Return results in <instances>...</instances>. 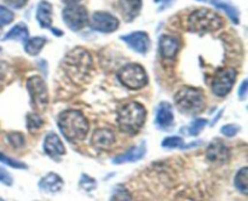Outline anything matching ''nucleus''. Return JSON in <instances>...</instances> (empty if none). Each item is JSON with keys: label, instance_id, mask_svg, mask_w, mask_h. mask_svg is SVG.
I'll use <instances>...</instances> for the list:
<instances>
[{"label": "nucleus", "instance_id": "obj_29", "mask_svg": "<svg viewBox=\"0 0 248 201\" xmlns=\"http://www.w3.org/2000/svg\"><path fill=\"white\" fill-rule=\"evenodd\" d=\"M207 125V120L206 119H196L191 123V125L189 126L188 132L190 136H196L199 135V132L203 130V127Z\"/></svg>", "mask_w": 248, "mask_h": 201}, {"label": "nucleus", "instance_id": "obj_3", "mask_svg": "<svg viewBox=\"0 0 248 201\" xmlns=\"http://www.w3.org/2000/svg\"><path fill=\"white\" fill-rule=\"evenodd\" d=\"M92 67L91 55L81 47H77L69 51L64 58V67L68 77L74 81H81L87 77Z\"/></svg>", "mask_w": 248, "mask_h": 201}, {"label": "nucleus", "instance_id": "obj_25", "mask_svg": "<svg viewBox=\"0 0 248 201\" xmlns=\"http://www.w3.org/2000/svg\"><path fill=\"white\" fill-rule=\"evenodd\" d=\"M43 125V119L35 113H31L27 115V127L29 131H35L41 127Z\"/></svg>", "mask_w": 248, "mask_h": 201}, {"label": "nucleus", "instance_id": "obj_21", "mask_svg": "<svg viewBox=\"0 0 248 201\" xmlns=\"http://www.w3.org/2000/svg\"><path fill=\"white\" fill-rule=\"evenodd\" d=\"M28 38H29V33H28V29H27V26L23 23H18L15 27H12V28L5 34L2 40L26 41Z\"/></svg>", "mask_w": 248, "mask_h": 201}, {"label": "nucleus", "instance_id": "obj_20", "mask_svg": "<svg viewBox=\"0 0 248 201\" xmlns=\"http://www.w3.org/2000/svg\"><path fill=\"white\" fill-rule=\"evenodd\" d=\"M36 19L41 28H50L52 24V5L48 1H40L36 9Z\"/></svg>", "mask_w": 248, "mask_h": 201}, {"label": "nucleus", "instance_id": "obj_40", "mask_svg": "<svg viewBox=\"0 0 248 201\" xmlns=\"http://www.w3.org/2000/svg\"><path fill=\"white\" fill-rule=\"evenodd\" d=\"M1 31H2V29H1V26H0V34H1Z\"/></svg>", "mask_w": 248, "mask_h": 201}, {"label": "nucleus", "instance_id": "obj_34", "mask_svg": "<svg viewBox=\"0 0 248 201\" xmlns=\"http://www.w3.org/2000/svg\"><path fill=\"white\" fill-rule=\"evenodd\" d=\"M12 182H14V179H12L11 174L6 170L0 167V183L5 184V186H12Z\"/></svg>", "mask_w": 248, "mask_h": 201}, {"label": "nucleus", "instance_id": "obj_9", "mask_svg": "<svg viewBox=\"0 0 248 201\" xmlns=\"http://www.w3.org/2000/svg\"><path fill=\"white\" fill-rule=\"evenodd\" d=\"M236 80V70L234 68H225L219 70L212 80V92L218 97H224L232 91Z\"/></svg>", "mask_w": 248, "mask_h": 201}, {"label": "nucleus", "instance_id": "obj_7", "mask_svg": "<svg viewBox=\"0 0 248 201\" xmlns=\"http://www.w3.org/2000/svg\"><path fill=\"white\" fill-rule=\"evenodd\" d=\"M27 90L31 96V104L38 110H43L48 103V94L46 82L39 75H33L27 80Z\"/></svg>", "mask_w": 248, "mask_h": 201}, {"label": "nucleus", "instance_id": "obj_39", "mask_svg": "<svg viewBox=\"0 0 248 201\" xmlns=\"http://www.w3.org/2000/svg\"><path fill=\"white\" fill-rule=\"evenodd\" d=\"M198 1H207V2H213V4H215L217 0H198Z\"/></svg>", "mask_w": 248, "mask_h": 201}, {"label": "nucleus", "instance_id": "obj_5", "mask_svg": "<svg viewBox=\"0 0 248 201\" xmlns=\"http://www.w3.org/2000/svg\"><path fill=\"white\" fill-rule=\"evenodd\" d=\"M174 102L181 111L186 114H194L203 108L205 97H203V92L201 90L186 86L177 92L174 96Z\"/></svg>", "mask_w": 248, "mask_h": 201}, {"label": "nucleus", "instance_id": "obj_17", "mask_svg": "<svg viewBox=\"0 0 248 201\" xmlns=\"http://www.w3.org/2000/svg\"><path fill=\"white\" fill-rule=\"evenodd\" d=\"M63 179L55 172H48L39 181V188L45 193H58L63 188Z\"/></svg>", "mask_w": 248, "mask_h": 201}, {"label": "nucleus", "instance_id": "obj_1", "mask_svg": "<svg viewBox=\"0 0 248 201\" xmlns=\"http://www.w3.org/2000/svg\"><path fill=\"white\" fill-rule=\"evenodd\" d=\"M57 124L61 132L70 142H79L84 139L90 128L86 116L81 111L74 109L61 113Z\"/></svg>", "mask_w": 248, "mask_h": 201}, {"label": "nucleus", "instance_id": "obj_26", "mask_svg": "<svg viewBox=\"0 0 248 201\" xmlns=\"http://www.w3.org/2000/svg\"><path fill=\"white\" fill-rule=\"evenodd\" d=\"M110 201H132L130 193L124 186H118L111 194Z\"/></svg>", "mask_w": 248, "mask_h": 201}, {"label": "nucleus", "instance_id": "obj_32", "mask_svg": "<svg viewBox=\"0 0 248 201\" xmlns=\"http://www.w3.org/2000/svg\"><path fill=\"white\" fill-rule=\"evenodd\" d=\"M80 184H81V186L86 191L93 190V189L97 186L96 179H93V178H92V177L87 176V174H82V176H81V182H80Z\"/></svg>", "mask_w": 248, "mask_h": 201}, {"label": "nucleus", "instance_id": "obj_28", "mask_svg": "<svg viewBox=\"0 0 248 201\" xmlns=\"http://www.w3.org/2000/svg\"><path fill=\"white\" fill-rule=\"evenodd\" d=\"M7 140L16 149H19V148H22L24 145V137L19 132H10L7 135Z\"/></svg>", "mask_w": 248, "mask_h": 201}, {"label": "nucleus", "instance_id": "obj_35", "mask_svg": "<svg viewBox=\"0 0 248 201\" xmlns=\"http://www.w3.org/2000/svg\"><path fill=\"white\" fill-rule=\"evenodd\" d=\"M4 1L6 2L9 6L14 7V9H21V7H23L24 5L27 4L28 0H4Z\"/></svg>", "mask_w": 248, "mask_h": 201}, {"label": "nucleus", "instance_id": "obj_31", "mask_svg": "<svg viewBox=\"0 0 248 201\" xmlns=\"http://www.w3.org/2000/svg\"><path fill=\"white\" fill-rule=\"evenodd\" d=\"M14 12L5 6H0V26L9 24L14 21Z\"/></svg>", "mask_w": 248, "mask_h": 201}, {"label": "nucleus", "instance_id": "obj_23", "mask_svg": "<svg viewBox=\"0 0 248 201\" xmlns=\"http://www.w3.org/2000/svg\"><path fill=\"white\" fill-rule=\"evenodd\" d=\"M248 169L246 166L242 167L237 174L235 176V186L239 191H241L242 194H247L248 191Z\"/></svg>", "mask_w": 248, "mask_h": 201}, {"label": "nucleus", "instance_id": "obj_30", "mask_svg": "<svg viewBox=\"0 0 248 201\" xmlns=\"http://www.w3.org/2000/svg\"><path fill=\"white\" fill-rule=\"evenodd\" d=\"M0 162L9 165V166L14 167V169H27V166L23 164V162L17 161V160L15 159H11V157H9L6 154H4V153L1 152H0Z\"/></svg>", "mask_w": 248, "mask_h": 201}, {"label": "nucleus", "instance_id": "obj_42", "mask_svg": "<svg viewBox=\"0 0 248 201\" xmlns=\"http://www.w3.org/2000/svg\"><path fill=\"white\" fill-rule=\"evenodd\" d=\"M0 53H1V47H0Z\"/></svg>", "mask_w": 248, "mask_h": 201}, {"label": "nucleus", "instance_id": "obj_18", "mask_svg": "<svg viewBox=\"0 0 248 201\" xmlns=\"http://www.w3.org/2000/svg\"><path fill=\"white\" fill-rule=\"evenodd\" d=\"M145 152H147V148H145L144 143H140V144L136 145V147L130 148L128 150H126L124 154L118 155L113 159L114 164H125V162H135L138 161L140 159H142L144 156Z\"/></svg>", "mask_w": 248, "mask_h": 201}, {"label": "nucleus", "instance_id": "obj_38", "mask_svg": "<svg viewBox=\"0 0 248 201\" xmlns=\"http://www.w3.org/2000/svg\"><path fill=\"white\" fill-rule=\"evenodd\" d=\"M63 2H65V4L68 5H73V4H78L79 1H81V0H62Z\"/></svg>", "mask_w": 248, "mask_h": 201}, {"label": "nucleus", "instance_id": "obj_37", "mask_svg": "<svg viewBox=\"0 0 248 201\" xmlns=\"http://www.w3.org/2000/svg\"><path fill=\"white\" fill-rule=\"evenodd\" d=\"M154 1L157 2V4H161L162 5L161 7H164V6H166V5H169L172 0H154Z\"/></svg>", "mask_w": 248, "mask_h": 201}, {"label": "nucleus", "instance_id": "obj_19", "mask_svg": "<svg viewBox=\"0 0 248 201\" xmlns=\"http://www.w3.org/2000/svg\"><path fill=\"white\" fill-rule=\"evenodd\" d=\"M119 9L127 22L132 21L142 9V0H119Z\"/></svg>", "mask_w": 248, "mask_h": 201}, {"label": "nucleus", "instance_id": "obj_8", "mask_svg": "<svg viewBox=\"0 0 248 201\" xmlns=\"http://www.w3.org/2000/svg\"><path fill=\"white\" fill-rule=\"evenodd\" d=\"M63 22L67 24L68 28L78 31L84 28L89 23V14L84 6L78 4L68 5L62 11Z\"/></svg>", "mask_w": 248, "mask_h": 201}, {"label": "nucleus", "instance_id": "obj_2", "mask_svg": "<svg viewBox=\"0 0 248 201\" xmlns=\"http://www.w3.org/2000/svg\"><path fill=\"white\" fill-rule=\"evenodd\" d=\"M147 119V110L142 104L130 102L119 110L118 125L123 132L136 135L143 127Z\"/></svg>", "mask_w": 248, "mask_h": 201}, {"label": "nucleus", "instance_id": "obj_10", "mask_svg": "<svg viewBox=\"0 0 248 201\" xmlns=\"http://www.w3.org/2000/svg\"><path fill=\"white\" fill-rule=\"evenodd\" d=\"M90 27L101 33H111L119 28V19L109 12L96 11L90 18Z\"/></svg>", "mask_w": 248, "mask_h": 201}, {"label": "nucleus", "instance_id": "obj_12", "mask_svg": "<svg viewBox=\"0 0 248 201\" xmlns=\"http://www.w3.org/2000/svg\"><path fill=\"white\" fill-rule=\"evenodd\" d=\"M92 145L98 150H109L115 143L114 132L109 128H97L92 135Z\"/></svg>", "mask_w": 248, "mask_h": 201}, {"label": "nucleus", "instance_id": "obj_6", "mask_svg": "<svg viewBox=\"0 0 248 201\" xmlns=\"http://www.w3.org/2000/svg\"><path fill=\"white\" fill-rule=\"evenodd\" d=\"M118 79L124 86L131 90H140L148 84L144 68L136 63H130L121 68L118 73Z\"/></svg>", "mask_w": 248, "mask_h": 201}, {"label": "nucleus", "instance_id": "obj_27", "mask_svg": "<svg viewBox=\"0 0 248 201\" xmlns=\"http://www.w3.org/2000/svg\"><path fill=\"white\" fill-rule=\"evenodd\" d=\"M184 142L183 138L178 137V136H171V137H166L162 140V147L169 148V149H174V148L183 147Z\"/></svg>", "mask_w": 248, "mask_h": 201}, {"label": "nucleus", "instance_id": "obj_15", "mask_svg": "<svg viewBox=\"0 0 248 201\" xmlns=\"http://www.w3.org/2000/svg\"><path fill=\"white\" fill-rule=\"evenodd\" d=\"M207 159L215 164H224L229 160L230 150L224 143L222 142H213L211 143L210 147L207 148Z\"/></svg>", "mask_w": 248, "mask_h": 201}, {"label": "nucleus", "instance_id": "obj_4", "mask_svg": "<svg viewBox=\"0 0 248 201\" xmlns=\"http://www.w3.org/2000/svg\"><path fill=\"white\" fill-rule=\"evenodd\" d=\"M223 26L222 17L210 9H198L188 18V29L191 33L205 34L218 31Z\"/></svg>", "mask_w": 248, "mask_h": 201}, {"label": "nucleus", "instance_id": "obj_11", "mask_svg": "<svg viewBox=\"0 0 248 201\" xmlns=\"http://www.w3.org/2000/svg\"><path fill=\"white\" fill-rule=\"evenodd\" d=\"M124 41L138 53H147L150 48V39L145 31H133L121 36Z\"/></svg>", "mask_w": 248, "mask_h": 201}, {"label": "nucleus", "instance_id": "obj_14", "mask_svg": "<svg viewBox=\"0 0 248 201\" xmlns=\"http://www.w3.org/2000/svg\"><path fill=\"white\" fill-rule=\"evenodd\" d=\"M179 51V40L176 36L162 35L159 39V52L165 60H171L176 57Z\"/></svg>", "mask_w": 248, "mask_h": 201}, {"label": "nucleus", "instance_id": "obj_33", "mask_svg": "<svg viewBox=\"0 0 248 201\" xmlns=\"http://www.w3.org/2000/svg\"><path fill=\"white\" fill-rule=\"evenodd\" d=\"M240 127L239 126L234 125V124H230V125H224L220 128V132L223 133L227 137H234L237 132H239Z\"/></svg>", "mask_w": 248, "mask_h": 201}, {"label": "nucleus", "instance_id": "obj_41", "mask_svg": "<svg viewBox=\"0 0 248 201\" xmlns=\"http://www.w3.org/2000/svg\"><path fill=\"white\" fill-rule=\"evenodd\" d=\"M0 201H4V200H2V199H1V198H0Z\"/></svg>", "mask_w": 248, "mask_h": 201}, {"label": "nucleus", "instance_id": "obj_24", "mask_svg": "<svg viewBox=\"0 0 248 201\" xmlns=\"http://www.w3.org/2000/svg\"><path fill=\"white\" fill-rule=\"evenodd\" d=\"M216 7H218V9H222L223 11L225 12V14L229 16V18L232 19V23L237 24L240 22V15L239 12H237V9L235 6H232V4H229V2H215Z\"/></svg>", "mask_w": 248, "mask_h": 201}, {"label": "nucleus", "instance_id": "obj_16", "mask_svg": "<svg viewBox=\"0 0 248 201\" xmlns=\"http://www.w3.org/2000/svg\"><path fill=\"white\" fill-rule=\"evenodd\" d=\"M155 121H156V125L159 126L160 128H162V130H169L170 127H172L174 121V116L171 104L167 103V102H161V103L159 104Z\"/></svg>", "mask_w": 248, "mask_h": 201}, {"label": "nucleus", "instance_id": "obj_36", "mask_svg": "<svg viewBox=\"0 0 248 201\" xmlns=\"http://www.w3.org/2000/svg\"><path fill=\"white\" fill-rule=\"evenodd\" d=\"M247 89H248V81H247V80H244V81H242V84L240 85V87H239L240 99H245V98H246Z\"/></svg>", "mask_w": 248, "mask_h": 201}, {"label": "nucleus", "instance_id": "obj_13", "mask_svg": "<svg viewBox=\"0 0 248 201\" xmlns=\"http://www.w3.org/2000/svg\"><path fill=\"white\" fill-rule=\"evenodd\" d=\"M44 152L51 157H60L65 154L64 144L55 132H48L44 139Z\"/></svg>", "mask_w": 248, "mask_h": 201}, {"label": "nucleus", "instance_id": "obj_22", "mask_svg": "<svg viewBox=\"0 0 248 201\" xmlns=\"http://www.w3.org/2000/svg\"><path fill=\"white\" fill-rule=\"evenodd\" d=\"M46 44V39L44 36H34L28 38L24 41V51L31 56H36Z\"/></svg>", "mask_w": 248, "mask_h": 201}]
</instances>
